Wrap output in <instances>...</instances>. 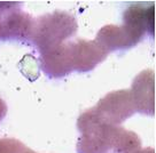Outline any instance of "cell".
Returning a JSON list of instances; mask_svg holds the SVG:
<instances>
[{
  "mask_svg": "<svg viewBox=\"0 0 156 153\" xmlns=\"http://www.w3.org/2000/svg\"><path fill=\"white\" fill-rule=\"evenodd\" d=\"M77 128L80 133L78 153H129L141 146V139L134 131L103 122L92 109L80 114Z\"/></svg>",
  "mask_w": 156,
  "mask_h": 153,
  "instance_id": "obj_1",
  "label": "cell"
},
{
  "mask_svg": "<svg viewBox=\"0 0 156 153\" xmlns=\"http://www.w3.org/2000/svg\"><path fill=\"white\" fill-rule=\"evenodd\" d=\"M123 25H106L98 32L95 40L108 53L130 49L140 42L147 33L154 34V2L131 4L123 14Z\"/></svg>",
  "mask_w": 156,
  "mask_h": 153,
  "instance_id": "obj_2",
  "label": "cell"
},
{
  "mask_svg": "<svg viewBox=\"0 0 156 153\" xmlns=\"http://www.w3.org/2000/svg\"><path fill=\"white\" fill-rule=\"evenodd\" d=\"M77 21L67 12L55 10L34 19L29 40L38 48L39 53L66 42L77 32Z\"/></svg>",
  "mask_w": 156,
  "mask_h": 153,
  "instance_id": "obj_3",
  "label": "cell"
},
{
  "mask_svg": "<svg viewBox=\"0 0 156 153\" xmlns=\"http://www.w3.org/2000/svg\"><path fill=\"white\" fill-rule=\"evenodd\" d=\"M92 110L100 120L114 126H119L136 112L131 91L127 89L107 94L93 106Z\"/></svg>",
  "mask_w": 156,
  "mask_h": 153,
  "instance_id": "obj_4",
  "label": "cell"
},
{
  "mask_svg": "<svg viewBox=\"0 0 156 153\" xmlns=\"http://www.w3.org/2000/svg\"><path fill=\"white\" fill-rule=\"evenodd\" d=\"M21 5L0 1V40H29L34 19L21 9Z\"/></svg>",
  "mask_w": 156,
  "mask_h": 153,
  "instance_id": "obj_5",
  "label": "cell"
},
{
  "mask_svg": "<svg viewBox=\"0 0 156 153\" xmlns=\"http://www.w3.org/2000/svg\"><path fill=\"white\" fill-rule=\"evenodd\" d=\"M69 45L73 69L78 72L92 71L109 54L97 40L79 39Z\"/></svg>",
  "mask_w": 156,
  "mask_h": 153,
  "instance_id": "obj_6",
  "label": "cell"
},
{
  "mask_svg": "<svg viewBox=\"0 0 156 153\" xmlns=\"http://www.w3.org/2000/svg\"><path fill=\"white\" fill-rule=\"evenodd\" d=\"M131 95L139 113L154 117L155 114V73L145 70L134 78Z\"/></svg>",
  "mask_w": 156,
  "mask_h": 153,
  "instance_id": "obj_7",
  "label": "cell"
},
{
  "mask_svg": "<svg viewBox=\"0 0 156 153\" xmlns=\"http://www.w3.org/2000/svg\"><path fill=\"white\" fill-rule=\"evenodd\" d=\"M40 65L45 74L53 79L63 78L73 71L69 42L40 52Z\"/></svg>",
  "mask_w": 156,
  "mask_h": 153,
  "instance_id": "obj_8",
  "label": "cell"
},
{
  "mask_svg": "<svg viewBox=\"0 0 156 153\" xmlns=\"http://www.w3.org/2000/svg\"><path fill=\"white\" fill-rule=\"evenodd\" d=\"M25 146L22 142L15 138H0V153H23Z\"/></svg>",
  "mask_w": 156,
  "mask_h": 153,
  "instance_id": "obj_9",
  "label": "cell"
},
{
  "mask_svg": "<svg viewBox=\"0 0 156 153\" xmlns=\"http://www.w3.org/2000/svg\"><path fill=\"white\" fill-rule=\"evenodd\" d=\"M7 114V104L0 98V121L4 119Z\"/></svg>",
  "mask_w": 156,
  "mask_h": 153,
  "instance_id": "obj_10",
  "label": "cell"
},
{
  "mask_svg": "<svg viewBox=\"0 0 156 153\" xmlns=\"http://www.w3.org/2000/svg\"><path fill=\"white\" fill-rule=\"evenodd\" d=\"M129 153H155V150L153 148H136V150H134V151H131V152Z\"/></svg>",
  "mask_w": 156,
  "mask_h": 153,
  "instance_id": "obj_11",
  "label": "cell"
},
{
  "mask_svg": "<svg viewBox=\"0 0 156 153\" xmlns=\"http://www.w3.org/2000/svg\"><path fill=\"white\" fill-rule=\"evenodd\" d=\"M23 153H37V152H34V151H32L31 148H25V151Z\"/></svg>",
  "mask_w": 156,
  "mask_h": 153,
  "instance_id": "obj_12",
  "label": "cell"
}]
</instances>
